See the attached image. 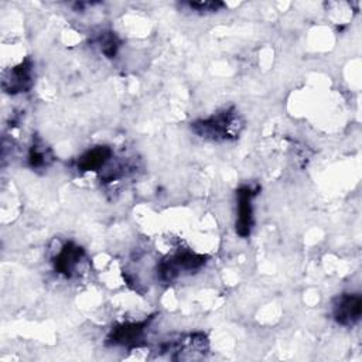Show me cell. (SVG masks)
Listing matches in <instances>:
<instances>
[{
    "instance_id": "1",
    "label": "cell",
    "mask_w": 362,
    "mask_h": 362,
    "mask_svg": "<svg viewBox=\"0 0 362 362\" xmlns=\"http://www.w3.org/2000/svg\"><path fill=\"white\" fill-rule=\"evenodd\" d=\"M243 123L233 109H226L218 112L206 119H201L192 124V130L204 137L211 140H229L235 139L242 129Z\"/></svg>"
},
{
    "instance_id": "2",
    "label": "cell",
    "mask_w": 362,
    "mask_h": 362,
    "mask_svg": "<svg viewBox=\"0 0 362 362\" xmlns=\"http://www.w3.org/2000/svg\"><path fill=\"white\" fill-rule=\"evenodd\" d=\"M206 263L204 255L182 250L168 259L163 260L158 266V276L163 281H173L184 272H194L201 269Z\"/></svg>"
},
{
    "instance_id": "3",
    "label": "cell",
    "mask_w": 362,
    "mask_h": 362,
    "mask_svg": "<svg viewBox=\"0 0 362 362\" xmlns=\"http://www.w3.org/2000/svg\"><path fill=\"white\" fill-rule=\"evenodd\" d=\"M257 194V188L250 185H242L236 191V232L242 238H247L253 228V198Z\"/></svg>"
},
{
    "instance_id": "4",
    "label": "cell",
    "mask_w": 362,
    "mask_h": 362,
    "mask_svg": "<svg viewBox=\"0 0 362 362\" xmlns=\"http://www.w3.org/2000/svg\"><path fill=\"white\" fill-rule=\"evenodd\" d=\"M362 313V298L358 294H341L332 303V315L341 325H354Z\"/></svg>"
},
{
    "instance_id": "5",
    "label": "cell",
    "mask_w": 362,
    "mask_h": 362,
    "mask_svg": "<svg viewBox=\"0 0 362 362\" xmlns=\"http://www.w3.org/2000/svg\"><path fill=\"white\" fill-rule=\"evenodd\" d=\"M83 249L72 242L65 243L54 256V267L55 272L65 276L72 277L75 276L81 262L83 260Z\"/></svg>"
},
{
    "instance_id": "6",
    "label": "cell",
    "mask_w": 362,
    "mask_h": 362,
    "mask_svg": "<svg viewBox=\"0 0 362 362\" xmlns=\"http://www.w3.org/2000/svg\"><path fill=\"white\" fill-rule=\"evenodd\" d=\"M33 83V62L27 58L17 66L11 68L10 72L3 75V89L8 93L25 92Z\"/></svg>"
},
{
    "instance_id": "7",
    "label": "cell",
    "mask_w": 362,
    "mask_h": 362,
    "mask_svg": "<svg viewBox=\"0 0 362 362\" xmlns=\"http://www.w3.org/2000/svg\"><path fill=\"white\" fill-rule=\"evenodd\" d=\"M147 321L126 322L115 327L109 335V342L113 345H136L144 334Z\"/></svg>"
},
{
    "instance_id": "8",
    "label": "cell",
    "mask_w": 362,
    "mask_h": 362,
    "mask_svg": "<svg viewBox=\"0 0 362 362\" xmlns=\"http://www.w3.org/2000/svg\"><path fill=\"white\" fill-rule=\"evenodd\" d=\"M113 151L107 146H96L85 151L78 158L79 171H100L113 157Z\"/></svg>"
},
{
    "instance_id": "9",
    "label": "cell",
    "mask_w": 362,
    "mask_h": 362,
    "mask_svg": "<svg viewBox=\"0 0 362 362\" xmlns=\"http://www.w3.org/2000/svg\"><path fill=\"white\" fill-rule=\"evenodd\" d=\"M52 161V156L49 148H47L42 144L34 143L30 148L28 153V163L33 168H41V167H47L49 163Z\"/></svg>"
},
{
    "instance_id": "10",
    "label": "cell",
    "mask_w": 362,
    "mask_h": 362,
    "mask_svg": "<svg viewBox=\"0 0 362 362\" xmlns=\"http://www.w3.org/2000/svg\"><path fill=\"white\" fill-rule=\"evenodd\" d=\"M98 44H99V48H100L102 54L106 55L107 58H112V57L116 55L120 42H119L117 37L113 33H103L102 35H99Z\"/></svg>"
},
{
    "instance_id": "11",
    "label": "cell",
    "mask_w": 362,
    "mask_h": 362,
    "mask_svg": "<svg viewBox=\"0 0 362 362\" xmlns=\"http://www.w3.org/2000/svg\"><path fill=\"white\" fill-rule=\"evenodd\" d=\"M187 6L191 10H195L199 13H215L219 8H222L225 4L221 1H191Z\"/></svg>"
}]
</instances>
